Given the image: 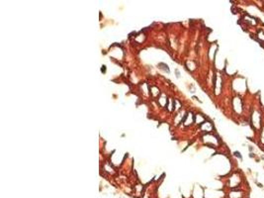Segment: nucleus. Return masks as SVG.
Segmentation results:
<instances>
[{"instance_id": "nucleus-1", "label": "nucleus", "mask_w": 264, "mask_h": 198, "mask_svg": "<svg viewBox=\"0 0 264 198\" xmlns=\"http://www.w3.org/2000/svg\"><path fill=\"white\" fill-rule=\"evenodd\" d=\"M233 155H235L237 158H239V159H242V156H241V153H239V151H234V153H233Z\"/></svg>"}]
</instances>
